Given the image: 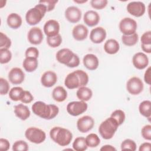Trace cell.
I'll use <instances>...</instances> for the list:
<instances>
[{"label": "cell", "mask_w": 151, "mask_h": 151, "mask_svg": "<svg viewBox=\"0 0 151 151\" xmlns=\"http://www.w3.org/2000/svg\"><path fill=\"white\" fill-rule=\"evenodd\" d=\"M32 110L33 113L40 117L51 120L57 116L59 108L55 104H47L43 101H37L32 104Z\"/></svg>", "instance_id": "6da1fadb"}, {"label": "cell", "mask_w": 151, "mask_h": 151, "mask_svg": "<svg viewBox=\"0 0 151 151\" xmlns=\"http://www.w3.org/2000/svg\"><path fill=\"white\" fill-rule=\"evenodd\" d=\"M88 76L82 70H77L67 74L64 84L68 89H74L86 86L88 82Z\"/></svg>", "instance_id": "7a4b0ae2"}, {"label": "cell", "mask_w": 151, "mask_h": 151, "mask_svg": "<svg viewBox=\"0 0 151 151\" xmlns=\"http://www.w3.org/2000/svg\"><path fill=\"white\" fill-rule=\"evenodd\" d=\"M50 136L55 143L61 146L68 145L73 139V134L68 129L59 126L54 127L50 130Z\"/></svg>", "instance_id": "3957f363"}, {"label": "cell", "mask_w": 151, "mask_h": 151, "mask_svg": "<svg viewBox=\"0 0 151 151\" xmlns=\"http://www.w3.org/2000/svg\"><path fill=\"white\" fill-rule=\"evenodd\" d=\"M47 12L46 6L44 4L38 3L27 12L25 20L29 25H35L41 21Z\"/></svg>", "instance_id": "277c9868"}, {"label": "cell", "mask_w": 151, "mask_h": 151, "mask_svg": "<svg viewBox=\"0 0 151 151\" xmlns=\"http://www.w3.org/2000/svg\"><path fill=\"white\" fill-rule=\"evenodd\" d=\"M119 126L117 121L110 117L101 123L99 127V132L104 139H110L114 135Z\"/></svg>", "instance_id": "5b68a950"}, {"label": "cell", "mask_w": 151, "mask_h": 151, "mask_svg": "<svg viewBox=\"0 0 151 151\" xmlns=\"http://www.w3.org/2000/svg\"><path fill=\"white\" fill-rule=\"evenodd\" d=\"M25 136L29 142L35 144L41 143L46 139L44 131L35 127H28L25 132Z\"/></svg>", "instance_id": "8992f818"}, {"label": "cell", "mask_w": 151, "mask_h": 151, "mask_svg": "<svg viewBox=\"0 0 151 151\" xmlns=\"http://www.w3.org/2000/svg\"><path fill=\"white\" fill-rule=\"evenodd\" d=\"M119 29L124 35H130L136 33L137 24L135 20L129 17H125L121 19L119 25Z\"/></svg>", "instance_id": "52a82bcc"}, {"label": "cell", "mask_w": 151, "mask_h": 151, "mask_svg": "<svg viewBox=\"0 0 151 151\" xmlns=\"http://www.w3.org/2000/svg\"><path fill=\"white\" fill-rule=\"evenodd\" d=\"M88 107L87 104L84 101H74L68 103L67 106L68 113L73 116H79L84 113Z\"/></svg>", "instance_id": "ba28073f"}, {"label": "cell", "mask_w": 151, "mask_h": 151, "mask_svg": "<svg viewBox=\"0 0 151 151\" xmlns=\"http://www.w3.org/2000/svg\"><path fill=\"white\" fill-rule=\"evenodd\" d=\"M143 88V81L137 77H132L127 81L126 89L132 95L139 94L142 92Z\"/></svg>", "instance_id": "9c48e42d"}, {"label": "cell", "mask_w": 151, "mask_h": 151, "mask_svg": "<svg viewBox=\"0 0 151 151\" xmlns=\"http://www.w3.org/2000/svg\"><path fill=\"white\" fill-rule=\"evenodd\" d=\"M75 54H76L68 48H62L57 52L55 56L58 63L68 67L73 60Z\"/></svg>", "instance_id": "30bf717a"}, {"label": "cell", "mask_w": 151, "mask_h": 151, "mask_svg": "<svg viewBox=\"0 0 151 151\" xmlns=\"http://www.w3.org/2000/svg\"><path fill=\"white\" fill-rule=\"evenodd\" d=\"M127 12L136 17L143 15L146 11V6L143 2L140 1H132L127 5Z\"/></svg>", "instance_id": "8fae6325"}, {"label": "cell", "mask_w": 151, "mask_h": 151, "mask_svg": "<svg viewBox=\"0 0 151 151\" xmlns=\"http://www.w3.org/2000/svg\"><path fill=\"white\" fill-rule=\"evenodd\" d=\"M94 120L90 116H84L79 118L77 122V127L81 133H87L93 129Z\"/></svg>", "instance_id": "7c38bea8"}, {"label": "cell", "mask_w": 151, "mask_h": 151, "mask_svg": "<svg viewBox=\"0 0 151 151\" xmlns=\"http://www.w3.org/2000/svg\"><path fill=\"white\" fill-rule=\"evenodd\" d=\"M27 38L31 44L39 45L40 44L44 38V35L42 30L37 27L31 28L27 34Z\"/></svg>", "instance_id": "4fadbf2b"}, {"label": "cell", "mask_w": 151, "mask_h": 151, "mask_svg": "<svg viewBox=\"0 0 151 151\" xmlns=\"http://www.w3.org/2000/svg\"><path fill=\"white\" fill-rule=\"evenodd\" d=\"M81 9L76 6H68L65 11V17L71 23L78 22L81 18Z\"/></svg>", "instance_id": "5bb4252c"}, {"label": "cell", "mask_w": 151, "mask_h": 151, "mask_svg": "<svg viewBox=\"0 0 151 151\" xmlns=\"http://www.w3.org/2000/svg\"><path fill=\"white\" fill-rule=\"evenodd\" d=\"M60 24L55 19L47 21L44 25V32L47 37H54L59 34Z\"/></svg>", "instance_id": "9a60e30c"}, {"label": "cell", "mask_w": 151, "mask_h": 151, "mask_svg": "<svg viewBox=\"0 0 151 151\" xmlns=\"http://www.w3.org/2000/svg\"><path fill=\"white\" fill-rule=\"evenodd\" d=\"M8 79L13 84H20L25 79V74L21 68L14 67L8 73Z\"/></svg>", "instance_id": "2e32d148"}, {"label": "cell", "mask_w": 151, "mask_h": 151, "mask_svg": "<svg viewBox=\"0 0 151 151\" xmlns=\"http://www.w3.org/2000/svg\"><path fill=\"white\" fill-rule=\"evenodd\" d=\"M132 63L136 68L143 70L148 65L149 58L145 53L139 52L134 54L132 58Z\"/></svg>", "instance_id": "e0dca14e"}, {"label": "cell", "mask_w": 151, "mask_h": 151, "mask_svg": "<svg viewBox=\"0 0 151 151\" xmlns=\"http://www.w3.org/2000/svg\"><path fill=\"white\" fill-rule=\"evenodd\" d=\"M106 31L101 27H98L93 28L90 34V39L94 44L101 43L106 37Z\"/></svg>", "instance_id": "ac0fdd59"}, {"label": "cell", "mask_w": 151, "mask_h": 151, "mask_svg": "<svg viewBox=\"0 0 151 151\" xmlns=\"http://www.w3.org/2000/svg\"><path fill=\"white\" fill-rule=\"evenodd\" d=\"M57 81V76L52 71L48 70L44 72L41 77V84L45 87H51Z\"/></svg>", "instance_id": "d6986e66"}, {"label": "cell", "mask_w": 151, "mask_h": 151, "mask_svg": "<svg viewBox=\"0 0 151 151\" xmlns=\"http://www.w3.org/2000/svg\"><path fill=\"white\" fill-rule=\"evenodd\" d=\"M83 20L84 23L88 27H94L99 22L100 15L96 11L90 10L84 14Z\"/></svg>", "instance_id": "ffe728a7"}, {"label": "cell", "mask_w": 151, "mask_h": 151, "mask_svg": "<svg viewBox=\"0 0 151 151\" xmlns=\"http://www.w3.org/2000/svg\"><path fill=\"white\" fill-rule=\"evenodd\" d=\"M83 63L85 67L89 70H96L99 64L97 57L93 54H87L85 55L83 59Z\"/></svg>", "instance_id": "44dd1931"}, {"label": "cell", "mask_w": 151, "mask_h": 151, "mask_svg": "<svg viewBox=\"0 0 151 151\" xmlns=\"http://www.w3.org/2000/svg\"><path fill=\"white\" fill-rule=\"evenodd\" d=\"M88 33L87 28L83 24H77L74 27L72 31L73 38L77 41H83L85 40Z\"/></svg>", "instance_id": "7402d4cb"}, {"label": "cell", "mask_w": 151, "mask_h": 151, "mask_svg": "<svg viewBox=\"0 0 151 151\" xmlns=\"http://www.w3.org/2000/svg\"><path fill=\"white\" fill-rule=\"evenodd\" d=\"M14 111L15 116L22 120H27L31 114L28 107L23 104H18L15 106Z\"/></svg>", "instance_id": "603a6c76"}, {"label": "cell", "mask_w": 151, "mask_h": 151, "mask_svg": "<svg viewBox=\"0 0 151 151\" xmlns=\"http://www.w3.org/2000/svg\"><path fill=\"white\" fill-rule=\"evenodd\" d=\"M6 22L11 28L17 29L22 25V19L19 14L17 13H11L7 17Z\"/></svg>", "instance_id": "cb8c5ba5"}, {"label": "cell", "mask_w": 151, "mask_h": 151, "mask_svg": "<svg viewBox=\"0 0 151 151\" xmlns=\"http://www.w3.org/2000/svg\"><path fill=\"white\" fill-rule=\"evenodd\" d=\"M120 49L119 43L114 39H109L104 44V50L109 54H116Z\"/></svg>", "instance_id": "d4e9b609"}, {"label": "cell", "mask_w": 151, "mask_h": 151, "mask_svg": "<svg viewBox=\"0 0 151 151\" xmlns=\"http://www.w3.org/2000/svg\"><path fill=\"white\" fill-rule=\"evenodd\" d=\"M52 97L53 99L57 102H63L67 97V92L62 86H57L52 91Z\"/></svg>", "instance_id": "484cf974"}, {"label": "cell", "mask_w": 151, "mask_h": 151, "mask_svg": "<svg viewBox=\"0 0 151 151\" xmlns=\"http://www.w3.org/2000/svg\"><path fill=\"white\" fill-rule=\"evenodd\" d=\"M76 96L80 100L87 101L92 97L93 92L90 88L83 86L78 88L76 92Z\"/></svg>", "instance_id": "4316f807"}, {"label": "cell", "mask_w": 151, "mask_h": 151, "mask_svg": "<svg viewBox=\"0 0 151 151\" xmlns=\"http://www.w3.org/2000/svg\"><path fill=\"white\" fill-rule=\"evenodd\" d=\"M38 62L37 58L25 57L22 63V66L25 70L28 73L34 71L38 67Z\"/></svg>", "instance_id": "83f0119b"}, {"label": "cell", "mask_w": 151, "mask_h": 151, "mask_svg": "<svg viewBox=\"0 0 151 151\" xmlns=\"http://www.w3.org/2000/svg\"><path fill=\"white\" fill-rule=\"evenodd\" d=\"M140 113L150 120L151 116V101L150 100H144L139 106Z\"/></svg>", "instance_id": "f1b7e54d"}, {"label": "cell", "mask_w": 151, "mask_h": 151, "mask_svg": "<svg viewBox=\"0 0 151 151\" xmlns=\"http://www.w3.org/2000/svg\"><path fill=\"white\" fill-rule=\"evenodd\" d=\"M24 90L21 87H12L9 91V97L14 101H21L24 93Z\"/></svg>", "instance_id": "f546056e"}, {"label": "cell", "mask_w": 151, "mask_h": 151, "mask_svg": "<svg viewBox=\"0 0 151 151\" xmlns=\"http://www.w3.org/2000/svg\"><path fill=\"white\" fill-rule=\"evenodd\" d=\"M73 147L76 151H84L87 150L88 146L84 137H77L73 143Z\"/></svg>", "instance_id": "4dcf8cb0"}, {"label": "cell", "mask_w": 151, "mask_h": 151, "mask_svg": "<svg viewBox=\"0 0 151 151\" xmlns=\"http://www.w3.org/2000/svg\"><path fill=\"white\" fill-rule=\"evenodd\" d=\"M138 40L139 36L136 32L130 35H123L122 36V41L125 45L129 47L134 45L138 42Z\"/></svg>", "instance_id": "1f68e13d"}, {"label": "cell", "mask_w": 151, "mask_h": 151, "mask_svg": "<svg viewBox=\"0 0 151 151\" xmlns=\"http://www.w3.org/2000/svg\"><path fill=\"white\" fill-rule=\"evenodd\" d=\"M85 139L87 146L90 147H96L100 143L99 137L95 133H90L86 136Z\"/></svg>", "instance_id": "d6a6232c"}, {"label": "cell", "mask_w": 151, "mask_h": 151, "mask_svg": "<svg viewBox=\"0 0 151 151\" xmlns=\"http://www.w3.org/2000/svg\"><path fill=\"white\" fill-rule=\"evenodd\" d=\"M47 43L52 48L59 47L62 42V37L60 34L54 36L47 38Z\"/></svg>", "instance_id": "836d02e7"}, {"label": "cell", "mask_w": 151, "mask_h": 151, "mask_svg": "<svg viewBox=\"0 0 151 151\" xmlns=\"http://www.w3.org/2000/svg\"><path fill=\"white\" fill-rule=\"evenodd\" d=\"M12 58V53L6 48H0V63L1 64H6L9 63Z\"/></svg>", "instance_id": "e575fe53"}, {"label": "cell", "mask_w": 151, "mask_h": 151, "mask_svg": "<svg viewBox=\"0 0 151 151\" xmlns=\"http://www.w3.org/2000/svg\"><path fill=\"white\" fill-rule=\"evenodd\" d=\"M110 117L114 119L117 121L119 126L123 123L126 118L124 112L120 109H117L113 111L112 113L111 114Z\"/></svg>", "instance_id": "d590c367"}, {"label": "cell", "mask_w": 151, "mask_h": 151, "mask_svg": "<svg viewBox=\"0 0 151 151\" xmlns=\"http://www.w3.org/2000/svg\"><path fill=\"white\" fill-rule=\"evenodd\" d=\"M121 150H131L132 151H134L136 150V144L134 140L127 139L124 140L120 145Z\"/></svg>", "instance_id": "8d00e7d4"}, {"label": "cell", "mask_w": 151, "mask_h": 151, "mask_svg": "<svg viewBox=\"0 0 151 151\" xmlns=\"http://www.w3.org/2000/svg\"><path fill=\"white\" fill-rule=\"evenodd\" d=\"M27 143L24 140H17L12 145V150L14 151H27L28 150Z\"/></svg>", "instance_id": "74e56055"}, {"label": "cell", "mask_w": 151, "mask_h": 151, "mask_svg": "<svg viewBox=\"0 0 151 151\" xmlns=\"http://www.w3.org/2000/svg\"><path fill=\"white\" fill-rule=\"evenodd\" d=\"M11 45V39L5 34L0 32V47L1 48L8 49Z\"/></svg>", "instance_id": "f35d334b"}, {"label": "cell", "mask_w": 151, "mask_h": 151, "mask_svg": "<svg viewBox=\"0 0 151 151\" xmlns=\"http://www.w3.org/2000/svg\"><path fill=\"white\" fill-rule=\"evenodd\" d=\"M10 86L8 81L4 78H0V94L1 95H5L9 91Z\"/></svg>", "instance_id": "ab89813d"}, {"label": "cell", "mask_w": 151, "mask_h": 151, "mask_svg": "<svg viewBox=\"0 0 151 151\" xmlns=\"http://www.w3.org/2000/svg\"><path fill=\"white\" fill-rule=\"evenodd\" d=\"M107 0H91L90 1L91 6L96 9H102L107 5Z\"/></svg>", "instance_id": "60d3db41"}, {"label": "cell", "mask_w": 151, "mask_h": 151, "mask_svg": "<svg viewBox=\"0 0 151 151\" xmlns=\"http://www.w3.org/2000/svg\"><path fill=\"white\" fill-rule=\"evenodd\" d=\"M25 55V57L37 58L39 55V51L36 47H30L26 50Z\"/></svg>", "instance_id": "b9f144b4"}, {"label": "cell", "mask_w": 151, "mask_h": 151, "mask_svg": "<svg viewBox=\"0 0 151 151\" xmlns=\"http://www.w3.org/2000/svg\"><path fill=\"white\" fill-rule=\"evenodd\" d=\"M142 137L147 140H151V125L146 124L144 126L141 130Z\"/></svg>", "instance_id": "7bdbcfd3"}, {"label": "cell", "mask_w": 151, "mask_h": 151, "mask_svg": "<svg viewBox=\"0 0 151 151\" xmlns=\"http://www.w3.org/2000/svg\"><path fill=\"white\" fill-rule=\"evenodd\" d=\"M58 2L57 0H46V1H40L38 3L44 4L46 8L47 12L52 11L55 6L56 4Z\"/></svg>", "instance_id": "ee69618b"}, {"label": "cell", "mask_w": 151, "mask_h": 151, "mask_svg": "<svg viewBox=\"0 0 151 151\" xmlns=\"http://www.w3.org/2000/svg\"><path fill=\"white\" fill-rule=\"evenodd\" d=\"M141 44H151V31H148L144 32L140 38Z\"/></svg>", "instance_id": "f6af8a7d"}, {"label": "cell", "mask_w": 151, "mask_h": 151, "mask_svg": "<svg viewBox=\"0 0 151 151\" xmlns=\"http://www.w3.org/2000/svg\"><path fill=\"white\" fill-rule=\"evenodd\" d=\"M33 99L34 97L32 94L29 91L25 90L21 101L23 103H30L33 100Z\"/></svg>", "instance_id": "bcb514c9"}, {"label": "cell", "mask_w": 151, "mask_h": 151, "mask_svg": "<svg viewBox=\"0 0 151 151\" xmlns=\"http://www.w3.org/2000/svg\"><path fill=\"white\" fill-rule=\"evenodd\" d=\"M9 142L4 138L0 139V150L1 151H6L9 149Z\"/></svg>", "instance_id": "7dc6e473"}, {"label": "cell", "mask_w": 151, "mask_h": 151, "mask_svg": "<svg viewBox=\"0 0 151 151\" xmlns=\"http://www.w3.org/2000/svg\"><path fill=\"white\" fill-rule=\"evenodd\" d=\"M150 71H151V68H150V67H149L147 68V70L145 71V74H144V80H145V83L149 85L150 84V81H151Z\"/></svg>", "instance_id": "c3c4849f"}, {"label": "cell", "mask_w": 151, "mask_h": 151, "mask_svg": "<svg viewBox=\"0 0 151 151\" xmlns=\"http://www.w3.org/2000/svg\"><path fill=\"white\" fill-rule=\"evenodd\" d=\"M151 149V143L149 142H145L140 145L139 146V151H149Z\"/></svg>", "instance_id": "681fc988"}, {"label": "cell", "mask_w": 151, "mask_h": 151, "mask_svg": "<svg viewBox=\"0 0 151 151\" xmlns=\"http://www.w3.org/2000/svg\"><path fill=\"white\" fill-rule=\"evenodd\" d=\"M100 150H103V151H113V150H116V149L111 146V145H104L100 149Z\"/></svg>", "instance_id": "f907efd6"}, {"label": "cell", "mask_w": 151, "mask_h": 151, "mask_svg": "<svg viewBox=\"0 0 151 151\" xmlns=\"http://www.w3.org/2000/svg\"><path fill=\"white\" fill-rule=\"evenodd\" d=\"M142 50L148 54L151 52V44H141Z\"/></svg>", "instance_id": "816d5d0a"}, {"label": "cell", "mask_w": 151, "mask_h": 151, "mask_svg": "<svg viewBox=\"0 0 151 151\" xmlns=\"http://www.w3.org/2000/svg\"><path fill=\"white\" fill-rule=\"evenodd\" d=\"M74 2L76 3H78V4H83V3H85L86 2H87V0H83V1H74Z\"/></svg>", "instance_id": "f5cc1de1"}]
</instances>
